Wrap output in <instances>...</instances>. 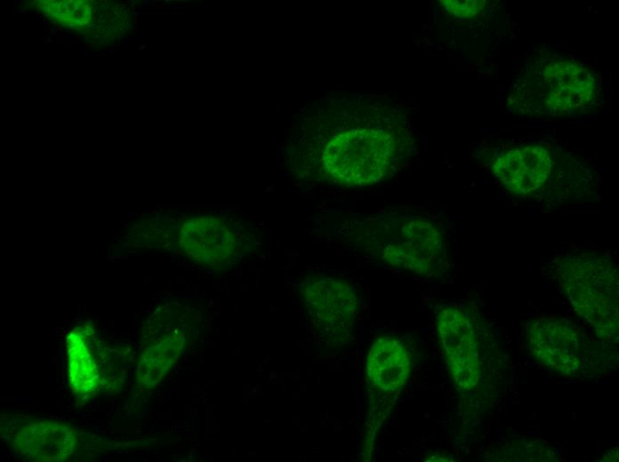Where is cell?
<instances>
[{"instance_id": "cell-1", "label": "cell", "mask_w": 619, "mask_h": 462, "mask_svg": "<svg viewBox=\"0 0 619 462\" xmlns=\"http://www.w3.org/2000/svg\"><path fill=\"white\" fill-rule=\"evenodd\" d=\"M359 226L361 244L390 266L426 277L440 276L449 267L445 234L433 217L381 216Z\"/></svg>"}, {"instance_id": "cell-2", "label": "cell", "mask_w": 619, "mask_h": 462, "mask_svg": "<svg viewBox=\"0 0 619 462\" xmlns=\"http://www.w3.org/2000/svg\"><path fill=\"white\" fill-rule=\"evenodd\" d=\"M553 273L574 309L599 339L618 338V272L604 253L572 251L554 260Z\"/></svg>"}, {"instance_id": "cell-3", "label": "cell", "mask_w": 619, "mask_h": 462, "mask_svg": "<svg viewBox=\"0 0 619 462\" xmlns=\"http://www.w3.org/2000/svg\"><path fill=\"white\" fill-rule=\"evenodd\" d=\"M517 111L533 116H574L590 109L599 94L597 76L575 60L544 61L517 86Z\"/></svg>"}, {"instance_id": "cell-4", "label": "cell", "mask_w": 619, "mask_h": 462, "mask_svg": "<svg viewBox=\"0 0 619 462\" xmlns=\"http://www.w3.org/2000/svg\"><path fill=\"white\" fill-rule=\"evenodd\" d=\"M176 243L189 259L213 270H227L252 255L261 245L252 223L228 214L189 217L176 228Z\"/></svg>"}, {"instance_id": "cell-5", "label": "cell", "mask_w": 619, "mask_h": 462, "mask_svg": "<svg viewBox=\"0 0 619 462\" xmlns=\"http://www.w3.org/2000/svg\"><path fill=\"white\" fill-rule=\"evenodd\" d=\"M398 153V140L390 132L358 128L334 135L325 146L322 164L332 180L363 187L382 181Z\"/></svg>"}, {"instance_id": "cell-6", "label": "cell", "mask_w": 619, "mask_h": 462, "mask_svg": "<svg viewBox=\"0 0 619 462\" xmlns=\"http://www.w3.org/2000/svg\"><path fill=\"white\" fill-rule=\"evenodd\" d=\"M70 390L82 401L117 389L126 374V350L103 344L92 324L74 327L66 338Z\"/></svg>"}, {"instance_id": "cell-7", "label": "cell", "mask_w": 619, "mask_h": 462, "mask_svg": "<svg viewBox=\"0 0 619 462\" xmlns=\"http://www.w3.org/2000/svg\"><path fill=\"white\" fill-rule=\"evenodd\" d=\"M2 437L19 457L29 461H64L82 444L80 434L68 425L20 415H3Z\"/></svg>"}, {"instance_id": "cell-8", "label": "cell", "mask_w": 619, "mask_h": 462, "mask_svg": "<svg viewBox=\"0 0 619 462\" xmlns=\"http://www.w3.org/2000/svg\"><path fill=\"white\" fill-rule=\"evenodd\" d=\"M301 290L305 308L318 331L336 343L346 341L359 307L355 288L339 278L310 276Z\"/></svg>"}, {"instance_id": "cell-9", "label": "cell", "mask_w": 619, "mask_h": 462, "mask_svg": "<svg viewBox=\"0 0 619 462\" xmlns=\"http://www.w3.org/2000/svg\"><path fill=\"white\" fill-rule=\"evenodd\" d=\"M437 331L456 386L466 392L477 387L482 371L477 322L464 309L446 306L438 312Z\"/></svg>"}, {"instance_id": "cell-10", "label": "cell", "mask_w": 619, "mask_h": 462, "mask_svg": "<svg viewBox=\"0 0 619 462\" xmlns=\"http://www.w3.org/2000/svg\"><path fill=\"white\" fill-rule=\"evenodd\" d=\"M526 344L531 354L549 370L574 376L581 367L580 333L565 319L539 317L526 327Z\"/></svg>"}, {"instance_id": "cell-11", "label": "cell", "mask_w": 619, "mask_h": 462, "mask_svg": "<svg viewBox=\"0 0 619 462\" xmlns=\"http://www.w3.org/2000/svg\"><path fill=\"white\" fill-rule=\"evenodd\" d=\"M491 168L496 179L510 194L530 196L542 190L550 179L553 161L548 147L528 143L502 150Z\"/></svg>"}, {"instance_id": "cell-12", "label": "cell", "mask_w": 619, "mask_h": 462, "mask_svg": "<svg viewBox=\"0 0 619 462\" xmlns=\"http://www.w3.org/2000/svg\"><path fill=\"white\" fill-rule=\"evenodd\" d=\"M410 370L409 354L398 339L383 337L373 343L366 360L372 386L387 392L398 390L406 382Z\"/></svg>"}, {"instance_id": "cell-13", "label": "cell", "mask_w": 619, "mask_h": 462, "mask_svg": "<svg viewBox=\"0 0 619 462\" xmlns=\"http://www.w3.org/2000/svg\"><path fill=\"white\" fill-rule=\"evenodd\" d=\"M184 339L185 334L175 329L142 346L136 370L138 386L152 388L162 380L182 352Z\"/></svg>"}, {"instance_id": "cell-14", "label": "cell", "mask_w": 619, "mask_h": 462, "mask_svg": "<svg viewBox=\"0 0 619 462\" xmlns=\"http://www.w3.org/2000/svg\"><path fill=\"white\" fill-rule=\"evenodd\" d=\"M447 12L458 18H470L480 12L486 4L482 0H443L440 1Z\"/></svg>"}, {"instance_id": "cell-15", "label": "cell", "mask_w": 619, "mask_h": 462, "mask_svg": "<svg viewBox=\"0 0 619 462\" xmlns=\"http://www.w3.org/2000/svg\"><path fill=\"white\" fill-rule=\"evenodd\" d=\"M74 23H75V25H77V26H79V27H82V26L84 25L83 20H82V19H79V18L74 20Z\"/></svg>"}, {"instance_id": "cell-16", "label": "cell", "mask_w": 619, "mask_h": 462, "mask_svg": "<svg viewBox=\"0 0 619 462\" xmlns=\"http://www.w3.org/2000/svg\"><path fill=\"white\" fill-rule=\"evenodd\" d=\"M83 21H84V25H87V24L89 23V20H88V19L84 20Z\"/></svg>"}, {"instance_id": "cell-17", "label": "cell", "mask_w": 619, "mask_h": 462, "mask_svg": "<svg viewBox=\"0 0 619 462\" xmlns=\"http://www.w3.org/2000/svg\"><path fill=\"white\" fill-rule=\"evenodd\" d=\"M68 4H72V3H75V1H73V0H68Z\"/></svg>"}, {"instance_id": "cell-18", "label": "cell", "mask_w": 619, "mask_h": 462, "mask_svg": "<svg viewBox=\"0 0 619 462\" xmlns=\"http://www.w3.org/2000/svg\"><path fill=\"white\" fill-rule=\"evenodd\" d=\"M94 37L97 38V39L100 38V36H99L98 35H97V36L95 35Z\"/></svg>"}, {"instance_id": "cell-19", "label": "cell", "mask_w": 619, "mask_h": 462, "mask_svg": "<svg viewBox=\"0 0 619 462\" xmlns=\"http://www.w3.org/2000/svg\"><path fill=\"white\" fill-rule=\"evenodd\" d=\"M51 31H52V34L54 33V29L52 28Z\"/></svg>"}, {"instance_id": "cell-20", "label": "cell", "mask_w": 619, "mask_h": 462, "mask_svg": "<svg viewBox=\"0 0 619 462\" xmlns=\"http://www.w3.org/2000/svg\"><path fill=\"white\" fill-rule=\"evenodd\" d=\"M76 42H78V37H76Z\"/></svg>"}]
</instances>
